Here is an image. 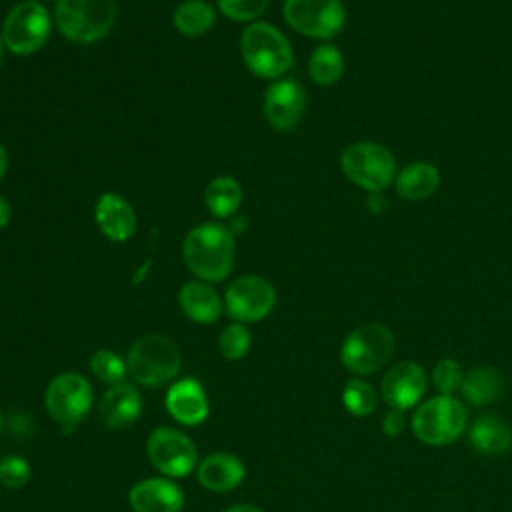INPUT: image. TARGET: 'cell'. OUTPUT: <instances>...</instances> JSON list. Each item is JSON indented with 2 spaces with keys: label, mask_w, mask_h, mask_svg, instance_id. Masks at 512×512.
Segmentation results:
<instances>
[{
  "label": "cell",
  "mask_w": 512,
  "mask_h": 512,
  "mask_svg": "<svg viewBox=\"0 0 512 512\" xmlns=\"http://www.w3.org/2000/svg\"><path fill=\"white\" fill-rule=\"evenodd\" d=\"M204 202L212 216L228 218L242 202V188L232 176H218L206 186Z\"/></svg>",
  "instance_id": "obj_24"
},
{
  "label": "cell",
  "mask_w": 512,
  "mask_h": 512,
  "mask_svg": "<svg viewBox=\"0 0 512 512\" xmlns=\"http://www.w3.org/2000/svg\"><path fill=\"white\" fill-rule=\"evenodd\" d=\"M342 404L348 414L356 418H364L376 410L378 394L372 388V384H368L366 380L352 378L346 382L342 390Z\"/></svg>",
  "instance_id": "obj_27"
},
{
  "label": "cell",
  "mask_w": 512,
  "mask_h": 512,
  "mask_svg": "<svg viewBox=\"0 0 512 512\" xmlns=\"http://www.w3.org/2000/svg\"><path fill=\"white\" fill-rule=\"evenodd\" d=\"M394 334L388 326L368 322L354 328L340 346L342 366L356 376H370L384 368L394 354Z\"/></svg>",
  "instance_id": "obj_7"
},
{
  "label": "cell",
  "mask_w": 512,
  "mask_h": 512,
  "mask_svg": "<svg viewBox=\"0 0 512 512\" xmlns=\"http://www.w3.org/2000/svg\"><path fill=\"white\" fill-rule=\"evenodd\" d=\"M224 512H264V510L254 504H234V506H228Z\"/></svg>",
  "instance_id": "obj_35"
},
{
  "label": "cell",
  "mask_w": 512,
  "mask_h": 512,
  "mask_svg": "<svg viewBox=\"0 0 512 512\" xmlns=\"http://www.w3.org/2000/svg\"><path fill=\"white\" fill-rule=\"evenodd\" d=\"M90 370L100 382L110 386L124 382L128 376L126 360L108 348H100L90 356Z\"/></svg>",
  "instance_id": "obj_28"
},
{
  "label": "cell",
  "mask_w": 512,
  "mask_h": 512,
  "mask_svg": "<svg viewBox=\"0 0 512 512\" xmlns=\"http://www.w3.org/2000/svg\"><path fill=\"white\" fill-rule=\"evenodd\" d=\"M440 186V172L434 164L418 160L410 162L396 172V194L408 202H420L430 198Z\"/></svg>",
  "instance_id": "obj_21"
},
{
  "label": "cell",
  "mask_w": 512,
  "mask_h": 512,
  "mask_svg": "<svg viewBox=\"0 0 512 512\" xmlns=\"http://www.w3.org/2000/svg\"><path fill=\"white\" fill-rule=\"evenodd\" d=\"M182 256L194 276L220 282L230 274L234 262L232 232L220 222H202L186 234Z\"/></svg>",
  "instance_id": "obj_1"
},
{
  "label": "cell",
  "mask_w": 512,
  "mask_h": 512,
  "mask_svg": "<svg viewBox=\"0 0 512 512\" xmlns=\"http://www.w3.org/2000/svg\"><path fill=\"white\" fill-rule=\"evenodd\" d=\"M380 426H382V432H384L386 436H390V438L400 436V434L404 432V426H406V422H404V412L390 408L388 414L382 418Z\"/></svg>",
  "instance_id": "obj_33"
},
{
  "label": "cell",
  "mask_w": 512,
  "mask_h": 512,
  "mask_svg": "<svg viewBox=\"0 0 512 512\" xmlns=\"http://www.w3.org/2000/svg\"><path fill=\"white\" fill-rule=\"evenodd\" d=\"M266 6L268 0H218L220 12L236 22H248L258 18Z\"/></svg>",
  "instance_id": "obj_32"
},
{
  "label": "cell",
  "mask_w": 512,
  "mask_h": 512,
  "mask_svg": "<svg viewBox=\"0 0 512 512\" xmlns=\"http://www.w3.org/2000/svg\"><path fill=\"white\" fill-rule=\"evenodd\" d=\"M164 404L168 414L184 426L202 424L210 412L206 390L196 378H190V376L170 384Z\"/></svg>",
  "instance_id": "obj_16"
},
{
  "label": "cell",
  "mask_w": 512,
  "mask_h": 512,
  "mask_svg": "<svg viewBox=\"0 0 512 512\" xmlns=\"http://www.w3.org/2000/svg\"><path fill=\"white\" fill-rule=\"evenodd\" d=\"M240 54L246 68L258 78H280L292 66V46L286 36L268 22L248 24L240 38Z\"/></svg>",
  "instance_id": "obj_2"
},
{
  "label": "cell",
  "mask_w": 512,
  "mask_h": 512,
  "mask_svg": "<svg viewBox=\"0 0 512 512\" xmlns=\"http://www.w3.org/2000/svg\"><path fill=\"white\" fill-rule=\"evenodd\" d=\"M428 388V374L422 364L414 360H402L388 368L380 382V396L392 410L416 408Z\"/></svg>",
  "instance_id": "obj_13"
},
{
  "label": "cell",
  "mask_w": 512,
  "mask_h": 512,
  "mask_svg": "<svg viewBox=\"0 0 512 512\" xmlns=\"http://www.w3.org/2000/svg\"><path fill=\"white\" fill-rule=\"evenodd\" d=\"M196 476L198 482L210 492H230L242 484L246 466L230 452H214L198 462Z\"/></svg>",
  "instance_id": "obj_19"
},
{
  "label": "cell",
  "mask_w": 512,
  "mask_h": 512,
  "mask_svg": "<svg viewBox=\"0 0 512 512\" xmlns=\"http://www.w3.org/2000/svg\"><path fill=\"white\" fill-rule=\"evenodd\" d=\"M460 392L472 406L498 402L504 394V376L494 366H474L464 374Z\"/></svg>",
  "instance_id": "obj_23"
},
{
  "label": "cell",
  "mask_w": 512,
  "mask_h": 512,
  "mask_svg": "<svg viewBox=\"0 0 512 512\" xmlns=\"http://www.w3.org/2000/svg\"><path fill=\"white\" fill-rule=\"evenodd\" d=\"M6 168H8V154H6L4 146L0 144V180H2L4 174H6Z\"/></svg>",
  "instance_id": "obj_36"
},
{
  "label": "cell",
  "mask_w": 512,
  "mask_h": 512,
  "mask_svg": "<svg viewBox=\"0 0 512 512\" xmlns=\"http://www.w3.org/2000/svg\"><path fill=\"white\" fill-rule=\"evenodd\" d=\"M116 0H58L54 18L62 36L92 44L104 38L116 22Z\"/></svg>",
  "instance_id": "obj_5"
},
{
  "label": "cell",
  "mask_w": 512,
  "mask_h": 512,
  "mask_svg": "<svg viewBox=\"0 0 512 512\" xmlns=\"http://www.w3.org/2000/svg\"><path fill=\"white\" fill-rule=\"evenodd\" d=\"M178 304L182 312L196 324H212L220 318L224 302L218 292L200 280L186 282L178 292Z\"/></svg>",
  "instance_id": "obj_20"
},
{
  "label": "cell",
  "mask_w": 512,
  "mask_h": 512,
  "mask_svg": "<svg viewBox=\"0 0 512 512\" xmlns=\"http://www.w3.org/2000/svg\"><path fill=\"white\" fill-rule=\"evenodd\" d=\"M308 74L318 86H334L344 74V56L334 44H320L308 60Z\"/></svg>",
  "instance_id": "obj_25"
},
{
  "label": "cell",
  "mask_w": 512,
  "mask_h": 512,
  "mask_svg": "<svg viewBox=\"0 0 512 512\" xmlns=\"http://www.w3.org/2000/svg\"><path fill=\"white\" fill-rule=\"evenodd\" d=\"M32 478V468L26 458L10 454L0 460V484L12 490L24 488Z\"/></svg>",
  "instance_id": "obj_31"
},
{
  "label": "cell",
  "mask_w": 512,
  "mask_h": 512,
  "mask_svg": "<svg viewBox=\"0 0 512 512\" xmlns=\"http://www.w3.org/2000/svg\"><path fill=\"white\" fill-rule=\"evenodd\" d=\"M150 464L166 478H184L198 466L196 444L180 430L160 426L146 438Z\"/></svg>",
  "instance_id": "obj_10"
},
{
  "label": "cell",
  "mask_w": 512,
  "mask_h": 512,
  "mask_svg": "<svg viewBox=\"0 0 512 512\" xmlns=\"http://www.w3.org/2000/svg\"><path fill=\"white\" fill-rule=\"evenodd\" d=\"M0 432H2V414H0Z\"/></svg>",
  "instance_id": "obj_38"
},
{
  "label": "cell",
  "mask_w": 512,
  "mask_h": 512,
  "mask_svg": "<svg viewBox=\"0 0 512 512\" xmlns=\"http://www.w3.org/2000/svg\"><path fill=\"white\" fill-rule=\"evenodd\" d=\"M128 504L134 512H180L184 506V492L166 476L144 478L130 488Z\"/></svg>",
  "instance_id": "obj_15"
},
{
  "label": "cell",
  "mask_w": 512,
  "mask_h": 512,
  "mask_svg": "<svg viewBox=\"0 0 512 512\" xmlns=\"http://www.w3.org/2000/svg\"><path fill=\"white\" fill-rule=\"evenodd\" d=\"M414 436L428 446H444L458 440L466 428V408L454 396L422 400L410 420Z\"/></svg>",
  "instance_id": "obj_6"
},
{
  "label": "cell",
  "mask_w": 512,
  "mask_h": 512,
  "mask_svg": "<svg viewBox=\"0 0 512 512\" xmlns=\"http://www.w3.org/2000/svg\"><path fill=\"white\" fill-rule=\"evenodd\" d=\"M2 54H4V40H2V32H0V64H2Z\"/></svg>",
  "instance_id": "obj_37"
},
{
  "label": "cell",
  "mask_w": 512,
  "mask_h": 512,
  "mask_svg": "<svg viewBox=\"0 0 512 512\" xmlns=\"http://www.w3.org/2000/svg\"><path fill=\"white\" fill-rule=\"evenodd\" d=\"M142 412V396L130 382H118L108 386L100 400V418L110 430L126 428L138 420Z\"/></svg>",
  "instance_id": "obj_18"
},
{
  "label": "cell",
  "mask_w": 512,
  "mask_h": 512,
  "mask_svg": "<svg viewBox=\"0 0 512 512\" xmlns=\"http://www.w3.org/2000/svg\"><path fill=\"white\" fill-rule=\"evenodd\" d=\"M50 26V14L38 0H22L4 18V46L18 56L32 54L48 40Z\"/></svg>",
  "instance_id": "obj_9"
},
{
  "label": "cell",
  "mask_w": 512,
  "mask_h": 512,
  "mask_svg": "<svg viewBox=\"0 0 512 512\" xmlns=\"http://www.w3.org/2000/svg\"><path fill=\"white\" fill-rule=\"evenodd\" d=\"M306 108V94L300 82L290 78H280L272 82L262 100V110L268 124L276 130H292Z\"/></svg>",
  "instance_id": "obj_14"
},
{
  "label": "cell",
  "mask_w": 512,
  "mask_h": 512,
  "mask_svg": "<svg viewBox=\"0 0 512 512\" xmlns=\"http://www.w3.org/2000/svg\"><path fill=\"white\" fill-rule=\"evenodd\" d=\"M10 214H12V210H10L8 200L4 196H0V230L10 222Z\"/></svg>",
  "instance_id": "obj_34"
},
{
  "label": "cell",
  "mask_w": 512,
  "mask_h": 512,
  "mask_svg": "<svg viewBox=\"0 0 512 512\" xmlns=\"http://www.w3.org/2000/svg\"><path fill=\"white\" fill-rule=\"evenodd\" d=\"M282 14L290 28L320 40L340 34L346 22L342 0H284Z\"/></svg>",
  "instance_id": "obj_11"
},
{
  "label": "cell",
  "mask_w": 512,
  "mask_h": 512,
  "mask_svg": "<svg viewBox=\"0 0 512 512\" xmlns=\"http://www.w3.org/2000/svg\"><path fill=\"white\" fill-rule=\"evenodd\" d=\"M344 176L368 194H380L396 178L394 154L378 142H352L340 154Z\"/></svg>",
  "instance_id": "obj_4"
},
{
  "label": "cell",
  "mask_w": 512,
  "mask_h": 512,
  "mask_svg": "<svg viewBox=\"0 0 512 512\" xmlns=\"http://www.w3.org/2000/svg\"><path fill=\"white\" fill-rule=\"evenodd\" d=\"M94 218L100 232L112 242H126L136 232V212L130 202L116 192H104L98 198Z\"/></svg>",
  "instance_id": "obj_17"
},
{
  "label": "cell",
  "mask_w": 512,
  "mask_h": 512,
  "mask_svg": "<svg viewBox=\"0 0 512 512\" xmlns=\"http://www.w3.org/2000/svg\"><path fill=\"white\" fill-rule=\"evenodd\" d=\"M44 404L50 418L64 434H70L92 406V386L78 372H64L50 380Z\"/></svg>",
  "instance_id": "obj_8"
},
{
  "label": "cell",
  "mask_w": 512,
  "mask_h": 512,
  "mask_svg": "<svg viewBox=\"0 0 512 512\" xmlns=\"http://www.w3.org/2000/svg\"><path fill=\"white\" fill-rule=\"evenodd\" d=\"M276 304L274 286L262 276H242L234 280L224 294V310L236 322H258L266 318Z\"/></svg>",
  "instance_id": "obj_12"
},
{
  "label": "cell",
  "mask_w": 512,
  "mask_h": 512,
  "mask_svg": "<svg viewBox=\"0 0 512 512\" xmlns=\"http://www.w3.org/2000/svg\"><path fill=\"white\" fill-rule=\"evenodd\" d=\"M464 370L458 360L454 358H440L432 368V384L438 390V394L454 396L462 388Z\"/></svg>",
  "instance_id": "obj_30"
},
{
  "label": "cell",
  "mask_w": 512,
  "mask_h": 512,
  "mask_svg": "<svg viewBox=\"0 0 512 512\" xmlns=\"http://www.w3.org/2000/svg\"><path fill=\"white\" fill-rule=\"evenodd\" d=\"M128 374L140 386H162L176 378L182 366L180 348L162 334H144L132 342L128 356Z\"/></svg>",
  "instance_id": "obj_3"
},
{
  "label": "cell",
  "mask_w": 512,
  "mask_h": 512,
  "mask_svg": "<svg viewBox=\"0 0 512 512\" xmlns=\"http://www.w3.org/2000/svg\"><path fill=\"white\" fill-rule=\"evenodd\" d=\"M252 344L250 330L242 322L226 326L218 338V350L226 360H240L248 354Z\"/></svg>",
  "instance_id": "obj_29"
},
{
  "label": "cell",
  "mask_w": 512,
  "mask_h": 512,
  "mask_svg": "<svg viewBox=\"0 0 512 512\" xmlns=\"http://www.w3.org/2000/svg\"><path fill=\"white\" fill-rule=\"evenodd\" d=\"M216 22V10L204 0H186L174 10V26L184 36H200Z\"/></svg>",
  "instance_id": "obj_26"
},
{
  "label": "cell",
  "mask_w": 512,
  "mask_h": 512,
  "mask_svg": "<svg viewBox=\"0 0 512 512\" xmlns=\"http://www.w3.org/2000/svg\"><path fill=\"white\" fill-rule=\"evenodd\" d=\"M468 440L476 452L486 456H500L512 448V428L504 418L496 414H482L472 422Z\"/></svg>",
  "instance_id": "obj_22"
}]
</instances>
